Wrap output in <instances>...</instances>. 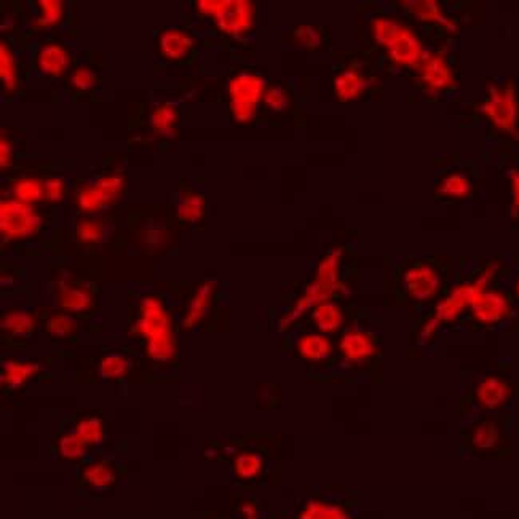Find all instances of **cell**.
I'll return each mask as SVG.
<instances>
[{
    "label": "cell",
    "instance_id": "cell-1",
    "mask_svg": "<svg viewBox=\"0 0 519 519\" xmlns=\"http://www.w3.org/2000/svg\"><path fill=\"white\" fill-rule=\"evenodd\" d=\"M374 44L384 48L392 63L403 67H421L427 56L422 38L400 18L378 15L371 20Z\"/></svg>",
    "mask_w": 519,
    "mask_h": 519
},
{
    "label": "cell",
    "instance_id": "cell-2",
    "mask_svg": "<svg viewBox=\"0 0 519 519\" xmlns=\"http://www.w3.org/2000/svg\"><path fill=\"white\" fill-rule=\"evenodd\" d=\"M518 392L505 372H486L470 384L464 396V419L482 414L515 413Z\"/></svg>",
    "mask_w": 519,
    "mask_h": 519
},
{
    "label": "cell",
    "instance_id": "cell-3",
    "mask_svg": "<svg viewBox=\"0 0 519 519\" xmlns=\"http://www.w3.org/2000/svg\"><path fill=\"white\" fill-rule=\"evenodd\" d=\"M464 425V438L470 453L478 457H505L510 453L515 413L473 415L467 417Z\"/></svg>",
    "mask_w": 519,
    "mask_h": 519
},
{
    "label": "cell",
    "instance_id": "cell-4",
    "mask_svg": "<svg viewBox=\"0 0 519 519\" xmlns=\"http://www.w3.org/2000/svg\"><path fill=\"white\" fill-rule=\"evenodd\" d=\"M136 334L146 339L148 353L158 363H166L176 355V339L171 329V319L164 304L157 297H144L134 325Z\"/></svg>",
    "mask_w": 519,
    "mask_h": 519
},
{
    "label": "cell",
    "instance_id": "cell-5",
    "mask_svg": "<svg viewBox=\"0 0 519 519\" xmlns=\"http://www.w3.org/2000/svg\"><path fill=\"white\" fill-rule=\"evenodd\" d=\"M197 7L201 15L213 18L217 30L230 38H246L256 26L258 8L250 0H201Z\"/></svg>",
    "mask_w": 519,
    "mask_h": 519
},
{
    "label": "cell",
    "instance_id": "cell-6",
    "mask_svg": "<svg viewBox=\"0 0 519 519\" xmlns=\"http://www.w3.org/2000/svg\"><path fill=\"white\" fill-rule=\"evenodd\" d=\"M341 260V250L328 252L323 260L319 262L317 275H315L311 286L305 291L304 296L301 297L294 307L291 309L290 313L285 317L283 323H293L304 311L327 302L336 291L341 290V280H339Z\"/></svg>",
    "mask_w": 519,
    "mask_h": 519
},
{
    "label": "cell",
    "instance_id": "cell-7",
    "mask_svg": "<svg viewBox=\"0 0 519 519\" xmlns=\"http://www.w3.org/2000/svg\"><path fill=\"white\" fill-rule=\"evenodd\" d=\"M266 89V79L258 72L243 71L234 75L229 82L230 111L234 119L240 123L251 122L258 114Z\"/></svg>",
    "mask_w": 519,
    "mask_h": 519
},
{
    "label": "cell",
    "instance_id": "cell-8",
    "mask_svg": "<svg viewBox=\"0 0 519 519\" xmlns=\"http://www.w3.org/2000/svg\"><path fill=\"white\" fill-rule=\"evenodd\" d=\"M482 114L502 133H515L519 123V101L513 85H489Z\"/></svg>",
    "mask_w": 519,
    "mask_h": 519
},
{
    "label": "cell",
    "instance_id": "cell-9",
    "mask_svg": "<svg viewBox=\"0 0 519 519\" xmlns=\"http://www.w3.org/2000/svg\"><path fill=\"white\" fill-rule=\"evenodd\" d=\"M513 311L512 296L496 286H490L473 297L468 315L478 327L496 328L512 319Z\"/></svg>",
    "mask_w": 519,
    "mask_h": 519
},
{
    "label": "cell",
    "instance_id": "cell-10",
    "mask_svg": "<svg viewBox=\"0 0 519 519\" xmlns=\"http://www.w3.org/2000/svg\"><path fill=\"white\" fill-rule=\"evenodd\" d=\"M123 189H125L123 176L106 174L87 183L83 187H79V191L75 193V205L87 215L101 213L119 201Z\"/></svg>",
    "mask_w": 519,
    "mask_h": 519
},
{
    "label": "cell",
    "instance_id": "cell-11",
    "mask_svg": "<svg viewBox=\"0 0 519 519\" xmlns=\"http://www.w3.org/2000/svg\"><path fill=\"white\" fill-rule=\"evenodd\" d=\"M42 225L44 219L32 205L13 199L0 203V232L5 240L32 237L42 229Z\"/></svg>",
    "mask_w": 519,
    "mask_h": 519
},
{
    "label": "cell",
    "instance_id": "cell-12",
    "mask_svg": "<svg viewBox=\"0 0 519 519\" xmlns=\"http://www.w3.org/2000/svg\"><path fill=\"white\" fill-rule=\"evenodd\" d=\"M403 290L417 302H429L443 288V275L427 260L413 262L403 274Z\"/></svg>",
    "mask_w": 519,
    "mask_h": 519
},
{
    "label": "cell",
    "instance_id": "cell-13",
    "mask_svg": "<svg viewBox=\"0 0 519 519\" xmlns=\"http://www.w3.org/2000/svg\"><path fill=\"white\" fill-rule=\"evenodd\" d=\"M419 69V81L430 93H441L454 85V71L441 53H427Z\"/></svg>",
    "mask_w": 519,
    "mask_h": 519
},
{
    "label": "cell",
    "instance_id": "cell-14",
    "mask_svg": "<svg viewBox=\"0 0 519 519\" xmlns=\"http://www.w3.org/2000/svg\"><path fill=\"white\" fill-rule=\"evenodd\" d=\"M339 350L347 362L363 363L376 355L378 345L371 334L364 333L362 329H349L342 334Z\"/></svg>",
    "mask_w": 519,
    "mask_h": 519
},
{
    "label": "cell",
    "instance_id": "cell-15",
    "mask_svg": "<svg viewBox=\"0 0 519 519\" xmlns=\"http://www.w3.org/2000/svg\"><path fill=\"white\" fill-rule=\"evenodd\" d=\"M372 85V77L366 74L360 67L352 66L342 71L334 79V91L339 101L350 103L355 101L370 89Z\"/></svg>",
    "mask_w": 519,
    "mask_h": 519
},
{
    "label": "cell",
    "instance_id": "cell-16",
    "mask_svg": "<svg viewBox=\"0 0 519 519\" xmlns=\"http://www.w3.org/2000/svg\"><path fill=\"white\" fill-rule=\"evenodd\" d=\"M71 66V56L64 47L47 44L36 55V69L47 77H61Z\"/></svg>",
    "mask_w": 519,
    "mask_h": 519
},
{
    "label": "cell",
    "instance_id": "cell-17",
    "mask_svg": "<svg viewBox=\"0 0 519 519\" xmlns=\"http://www.w3.org/2000/svg\"><path fill=\"white\" fill-rule=\"evenodd\" d=\"M403 7H406L409 13L421 22L437 24L445 30H455V24L445 15V10L437 0H408L403 2Z\"/></svg>",
    "mask_w": 519,
    "mask_h": 519
},
{
    "label": "cell",
    "instance_id": "cell-18",
    "mask_svg": "<svg viewBox=\"0 0 519 519\" xmlns=\"http://www.w3.org/2000/svg\"><path fill=\"white\" fill-rule=\"evenodd\" d=\"M192 47V36L186 30H166L158 38L160 55L168 61L184 60Z\"/></svg>",
    "mask_w": 519,
    "mask_h": 519
},
{
    "label": "cell",
    "instance_id": "cell-19",
    "mask_svg": "<svg viewBox=\"0 0 519 519\" xmlns=\"http://www.w3.org/2000/svg\"><path fill=\"white\" fill-rule=\"evenodd\" d=\"M297 355L309 362H323L333 355V344L325 334L309 333L296 342Z\"/></svg>",
    "mask_w": 519,
    "mask_h": 519
},
{
    "label": "cell",
    "instance_id": "cell-20",
    "mask_svg": "<svg viewBox=\"0 0 519 519\" xmlns=\"http://www.w3.org/2000/svg\"><path fill=\"white\" fill-rule=\"evenodd\" d=\"M311 321L321 334L337 333L345 323V313L336 302H323L311 311Z\"/></svg>",
    "mask_w": 519,
    "mask_h": 519
},
{
    "label": "cell",
    "instance_id": "cell-21",
    "mask_svg": "<svg viewBox=\"0 0 519 519\" xmlns=\"http://www.w3.org/2000/svg\"><path fill=\"white\" fill-rule=\"evenodd\" d=\"M473 191V183L464 171H451L445 174L437 187V193L449 200H464L468 199Z\"/></svg>",
    "mask_w": 519,
    "mask_h": 519
},
{
    "label": "cell",
    "instance_id": "cell-22",
    "mask_svg": "<svg viewBox=\"0 0 519 519\" xmlns=\"http://www.w3.org/2000/svg\"><path fill=\"white\" fill-rule=\"evenodd\" d=\"M178 107L171 103L157 104L150 114L152 132L162 138H174L178 125Z\"/></svg>",
    "mask_w": 519,
    "mask_h": 519
},
{
    "label": "cell",
    "instance_id": "cell-23",
    "mask_svg": "<svg viewBox=\"0 0 519 519\" xmlns=\"http://www.w3.org/2000/svg\"><path fill=\"white\" fill-rule=\"evenodd\" d=\"M58 304L71 313L89 311L93 304V296L87 288L71 283H63L58 291Z\"/></svg>",
    "mask_w": 519,
    "mask_h": 519
},
{
    "label": "cell",
    "instance_id": "cell-24",
    "mask_svg": "<svg viewBox=\"0 0 519 519\" xmlns=\"http://www.w3.org/2000/svg\"><path fill=\"white\" fill-rule=\"evenodd\" d=\"M213 293H215V283H201L200 288L195 293V296L192 297V301L189 304L186 315H184V328H193L200 319H203V317L209 311Z\"/></svg>",
    "mask_w": 519,
    "mask_h": 519
},
{
    "label": "cell",
    "instance_id": "cell-25",
    "mask_svg": "<svg viewBox=\"0 0 519 519\" xmlns=\"http://www.w3.org/2000/svg\"><path fill=\"white\" fill-rule=\"evenodd\" d=\"M38 371V364L26 363L20 360H8L2 366V384L8 388H16L26 384Z\"/></svg>",
    "mask_w": 519,
    "mask_h": 519
},
{
    "label": "cell",
    "instance_id": "cell-26",
    "mask_svg": "<svg viewBox=\"0 0 519 519\" xmlns=\"http://www.w3.org/2000/svg\"><path fill=\"white\" fill-rule=\"evenodd\" d=\"M176 213L183 223L193 224L200 221L205 213V197L201 193H181L176 201Z\"/></svg>",
    "mask_w": 519,
    "mask_h": 519
},
{
    "label": "cell",
    "instance_id": "cell-27",
    "mask_svg": "<svg viewBox=\"0 0 519 519\" xmlns=\"http://www.w3.org/2000/svg\"><path fill=\"white\" fill-rule=\"evenodd\" d=\"M2 329L13 337H26L34 333L36 321L34 317L24 311H10L2 317Z\"/></svg>",
    "mask_w": 519,
    "mask_h": 519
},
{
    "label": "cell",
    "instance_id": "cell-28",
    "mask_svg": "<svg viewBox=\"0 0 519 519\" xmlns=\"http://www.w3.org/2000/svg\"><path fill=\"white\" fill-rule=\"evenodd\" d=\"M107 234L106 224L103 219L99 217H93V216H87L79 219L75 224V237L83 243V245H98L104 242Z\"/></svg>",
    "mask_w": 519,
    "mask_h": 519
},
{
    "label": "cell",
    "instance_id": "cell-29",
    "mask_svg": "<svg viewBox=\"0 0 519 519\" xmlns=\"http://www.w3.org/2000/svg\"><path fill=\"white\" fill-rule=\"evenodd\" d=\"M83 481L87 482L91 488L97 489H106L115 482V470L109 462H95L89 464V467L83 470Z\"/></svg>",
    "mask_w": 519,
    "mask_h": 519
},
{
    "label": "cell",
    "instance_id": "cell-30",
    "mask_svg": "<svg viewBox=\"0 0 519 519\" xmlns=\"http://www.w3.org/2000/svg\"><path fill=\"white\" fill-rule=\"evenodd\" d=\"M0 79H2V85L8 95L18 89L20 77H18L15 55L8 48L7 44H2L0 47Z\"/></svg>",
    "mask_w": 519,
    "mask_h": 519
},
{
    "label": "cell",
    "instance_id": "cell-31",
    "mask_svg": "<svg viewBox=\"0 0 519 519\" xmlns=\"http://www.w3.org/2000/svg\"><path fill=\"white\" fill-rule=\"evenodd\" d=\"M12 195H13V200L32 205L45 199L44 183L36 178L20 179L12 186Z\"/></svg>",
    "mask_w": 519,
    "mask_h": 519
},
{
    "label": "cell",
    "instance_id": "cell-32",
    "mask_svg": "<svg viewBox=\"0 0 519 519\" xmlns=\"http://www.w3.org/2000/svg\"><path fill=\"white\" fill-rule=\"evenodd\" d=\"M38 28H55L64 18V2L63 0H38Z\"/></svg>",
    "mask_w": 519,
    "mask_h": 519
},
{
    "label": "cell",
    "instance_id": "cell-33",
    "mask_svg": "<svg viewBox=\"0 0 519 519\" xmlns=\"http://www.w3.org/2000/svg\"><path fill=\"white\" fill-rule=\"evenodd\" d=\"M299 519H349V516L339 505L328 504L323 500H311L305 505Z\"/></svg>",
    "mask_w": 519,
    "mask_h": 519
},
{
    "label": "cell",
    "instance_id": "cell-34",
    "mask_svg": "<svg viewBox=\"0 0 519 519\" xmlns=\"http://www.w3.org/2000/svg\"><path fill=\"white\" fill-rule=\"evenodd\" d=\"M74 433L87 447L103 443L104 423L98 417H87L75 425Z\"/></svg>",
    "mask_w": 519,
    "mask_h": 519
},
{
    "label": "cell",
    "instance_id": "cell-35",
    "mask_svg": "<svg viewBox=\"0 0 519 519\" xmlns=\"http://www.w3.org/2000/svg\"><path fill=\"white\" fill-rule=\"evenodd\" d=\"M130 360L122 353H111L104 356L99 363V374L106 380H117L123 378L126 372L130 371Z\"/></svg>",
    "mask_w": 519,
    "mask_h": 519
},
{
    "label": "cell",
    "instance_id": "cell-36",
    "mask_svg": "<svg viewBox=\"0 0 519 519\" xmlns=\"http://www.w3.org/2000/svg\"><path fill=\"white\" fill-rule=\"evenodd\" d=\"M234 467H235V473L242 480H252V478H256L262 472L264 460H262L260 454L246 451V453H242L240 455H237Z\"/></svg>",
    "mask_w": 519,
    "mask_h": 519
},
{
    "label": "cell",
    "instance_id": "cell-37",
    "mask_svg": "<svg viewBox=\"0 0 519 519\" xmlns=\"http://www.w3.org/2000/svg\"><path fill=\"white\" fill-rule=\"evenodd\" d=\"M87 453V446L83 445L82 441L77 438L74 431L72 433H66L60 438L58 443V454L63 459L66 460H79L82 459Z\"/></svg>",
    "mask_w": 519,
    "mask_h": 519
},
{
    "label": "cell",
    "instance_id": "cell-38",
    "mask_svg": "<svg viewBox=\"0 0 519 519\" xmlns=\"http://www.w3.org/2000/svg\"><path fill=\"white\" fill-rule=\"evenodd\" d=\"M99 83L97 71L89 66H79L71 75V87L79 91H89L97 89Z\"/></svg>",
    "mask_w": 519,
    "mask_h": 519
},
{
    "label": "cell",
    "instance_id": "cell-39",
    "mask_svg": "<svg viewBox=\"0 0 519 519\" xmlns=\"http://www.w3.org/2000/svg\"><path fill=\"white\" fill-rule=\"evenodd\" d=\"M294 42L297 47L301 48H307V50H313L319 48L321 45V32L313 26H299L294 32Z\"/></svg>",
    "mask_w": 519,
    "mask_h": 519
},
{
    "label": "cell",
    "instance_id": "cell-40",
    "mask_svg": "<svg viewBox=\"0 0 519 519\" xmlns=\"http://www.w3.org/2000/svg\"><path fill=\"white\" fill-rule=\"evenodd\" d=\"M264 104L266 107L272 112H282L288 107V93L286 89L280 87V85H274V87H268L266 93H264Z\"/></svg>",
    "mask_w": 519,
    "mask_h": 519
},
{
    "label": "cell",
    "instance_id": "cell-41",
    "mask_svg": "<svg viewBox=\"0 0 519 519\" xmlns=\"http://www.w3.org/2000/svg\"><path fill=\"white\" fill-rule=\"evenodd\" d=\"M47 329L55 337H66L69 334L74 333L75 321L69 315H55L48 319Z\"/></svg>",
    "mask_w": 519,
    "mask_h": 519
},
{
    "label": "cell",
    "instance_id": "cell-42",
    "mask_svg": "<svg viewBox=\"0 0 519 519\" xmlns=\"http://www.w3.org/2000/svg\"><path fill=\"white\" fill-rule=\"evenodd\" d=\"M45 200L61 201L66 195V183L61 178H48L44 183Z\"/></svg>",
    "mask_w": 519,
    "mask_h": 519
},
{
    "label": "cell",
    "instance_id": "cell-43",
    "mask_svg": "<svg viewBox=\"0 0 519 519\" xmlns=\"http://www.w3.org/2000/svg\"><path fill=\"white\" fill-rule=\"evenodd\" d=\"M13 164V146L12 142L7 141L5 136H2V141H0V165L2 168L5 166H10Z\"/></svg>",
    "mask_w": 519,
    "mask_h": 519
},
{
    "label": "cell",
    "instance_id": "cell-44",
    "mask_svg": "<svg viewBox=\"0 0 519 519\" xmlns=\"http://www.w3.org/2000/svg\"><path fill=\"white\" fill-rule=\"evenodd\" d=\"M512 199L513 208L519 209V170L515 171L512 174Z\"/></svg>",
    "mask_w": 519,
    "mask_h": 519
},
{
    "label": "cell",
    "instance_id": "cell-45",
    "mask_svg": "<svg viewBox=\"0 0 519 519\" xmlns=\"http://www.w3.org/2000/svg\"><path fill=\"white\" fill-rule=\"evenodd\" d=\"M512 299L519 302V272L515 277V280H513Z\"/></svg>",
    "mask_w": 519,
    "mask_h": 519
},
{
    "label": "cell",
    "instance_id": "cell-46",
    "mask_svg": "<svg viewBox=\"0 0 519 519\" xmlns=\"http://www.w3.org/2000/svg\"><path fill=\"white\" fill-rule=\"evenodd\" d=\"M248 519H254V518H248Z\"/></svg>",
    "mask_w": 519,
    "mask_h": 519
}]
</instances>
